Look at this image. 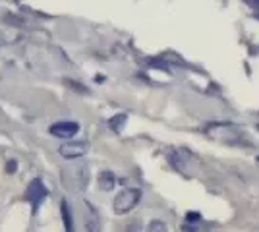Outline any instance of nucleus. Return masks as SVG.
Masks as SVG:
<instances>
[{
  "label": "nucleus",
  "mask_w": 259,
  "mask_h": 232,
  "mask_svg": "<svg viewBox=\"0 0 259 232\" xmlns=\"http://www.w3.org/2000/svg\"><path fill=\"white\" fill-rule=\"evenodd\" d=\"M141 199V190L138 188H128L122 190L118 196L112 201V211L116 215H126L132 209H136V205L140 203Z\"/></svg>",
  "instance_id": "obj_1"
},
{
  "label": "nucleus",
  "mask_w": 259,
  "mask_h": 232,
  "mask_svg": "<svg viewBox=\"0 0 259 232\" xmlns=\"http://www.w3.org/2000/svg\"><path fill=\"white\" fill-rule=\"evenodd\" d=\"M47 196H49V192H47V188H45L43 180H41V178H35L31 184H29V188H27V199L31 201L33 209L35 211L39 209L41 203L47 199Z\"/></svg>",
  "instance_id": "obj_2"
},
{
  "label": "nucleus",
  "mask_w": 259,
  "mask_h": 232,
  "mask_svg": "<svg viewBox=\"0 0 259 232\" xmlns=\"http://www.w3.org/2000/svg\"><path fill=\"white\" fill-rule=\"evenodd\" d=\"M49 132L53 133L54 137L70 140V137H74V135H76V133L79 132V124H77V122H70V120L54 122L53 126L49 128Z\"/></svg>",
  "instance_id": "obj_3"
},
{
  "label": "nucleus",
  "mask_w": 259,
  "mask_h": 232,
  "mask_svg": "<svg viewBox=\"0 0 259 232\" xmlns=\"http://www.w3.org/2000/svg\"><path fill=\"white\" fill-rule=\"evenodd\" d=\"M58 153L62 155L64 159H79L87 153V145L85 144H66L58 149Z\"/></svg>",
  "instance_id": "obj_4"
},
{
  "label": "nucleus",
  "mask_w": 259,
  "mask_h": 232,
  "mask_svg": "<svg viewBox=\"0 0 259 232\" xmlns=\"http://www.w3.org/2000/svg\"><path fill=\"white\" fill-rule=\"evenodd\" d=\"M60 213H62V221H64L66 232H72L74 230V219H72V213H70L68 201H62V203H60Z\"/></svg>",
  "instance_id": "obj_5"
},
{
  "label": "nucleus",
  "mask_w": 259,
  "mask_h": 232,
  "mask_svg": "<svg viewBox=\"0 0 259 232\" xmlns=\"http://www.w3.org/2000/svg\"><path fill=\"white\" fill-rule=\"evenodd\" d=\"M114 184H116V178H114L112 172H101L99 174V188L101 190L108 192V190L114 188Z\"/></svg>",
  "instance_id": "obj_6"
},
{
  "label": "nucleus",
  "mask_w": 259,
  "mask_h": 232,
  "mask_svg": "<svg viewBox=\"0 0 259 232\" xmlns=\"http://www.w3.org/2000/svg\"><path fill=\"white\" fill-rule=\"evenodd\" d=\"M149 232H166V224L162 221H151L149 222Z\"/></svg>",
  "instance_id": "obj_7"
},
{
  "label": "nucleus",
  "mask_w": 259,
  "mask_h": 232,
  "mask_svg": "<svg viewBox=\"0 0 259 232\" xmlns=\"http://www.w3.org/2000/svg\"><path fill=\"white\" fill-rule=\"evenodd\" d=\"M124 122H126V114H118V118L110 122V126H112V128H114L116 132H118L120 128H122V124H124Z\"/></svg>",
  "instance_id": "obj_8"
},
{
  "label": "nucleus",
  "mask_w": 259,
  "mask_h": 232,
  "mask_svg": "<svg viewBox=\"0 0 259 232\" xmlns=\"http://www.w3.org/2000/svg\"><path fill=\"white\" fill-rule=\"evenodd\" d=\"M18 170V161H8V165H6V172L8 174H14Z\"/></svg>",
  "instance_id": "obj_9"
},
{
  "label": "nucleus",
  "mask_w": 259,
  "mask_h": 232,
  "mask_svg": "<svg viewBox=\"0 0 259 232\" xmlns=\"http://www.w3.org/2000/svg\"><path fill=\"white\" fill-rule=\"evenodd\" d=\"M249 4H251V6H253V4H255V6H259V0H255V2H249Z\"/></svg>",
  "instance_id": "obj_10"
},
{
  "label": "nucleus",
  "mask_w": 259,
  "mask_h": 232,
  "mask_svg": "<svg viewBox=\"0 0 259 232\" xmlns=\"http://www.w3.org/2000/svg\"><path fill=\"white\" fill-rule=\"evenodd\" d=\"M257 159H259V157H257Z\"/></svg>",
  "instance_id": "obj_11"
}]
</instances>
